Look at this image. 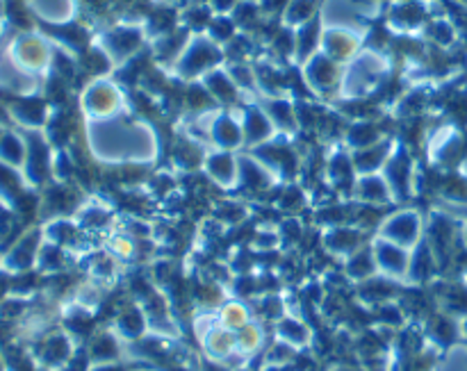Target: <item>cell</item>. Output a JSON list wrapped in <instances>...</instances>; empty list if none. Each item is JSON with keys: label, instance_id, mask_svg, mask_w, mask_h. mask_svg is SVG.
Listing matches in <instances>:
<instances>
[{"label": "cell", "instance_id": "obj_8", "mask_svg": "<svg viewBox=\"0 0 467 371\" xmlns=\"http://www.w3.org/2000/svg\"><path fill=\"white\" fill-rule=\"evenodd\" d=\"M0 139H3V130H0Z\"/></svg>", "mask_w": 467, "mask_h": 371}, {"label": "cell", "instance_id": "obj_6", "mask_svg": "<svg viewBox=\"0 0 467 371\" xmlns=\"http://www.w3.org/2000/svg\"><path fill=\"white\" fill-rule=\"evenodd\" d=\"M214 55H219V48L210 46L208 41H199V46H192L187 50V55L182 57V67L190 68V73H196V64H199V71H203L205 67H210L214 59Z\"/></svg>", "mask_w": 467, "mask_h": 371}, {"label": "cell", "instance_id": "obj_5", "mask_svg": "<svg viewBox=\"0 0 467 371\" xmlns=\"http://www.w3.org/2000/svg\"><path fill=\"white\" fill-rule=\"evenodd\" d=\"M26 153H27V144H23L21 137L12 135H3L0 139V162L9 164V167H18V164L26 162Z\"/></svg>", "mask_w": 467, "mask_h": 371}, {"label": "cell", "instance_id": "obj_1", "mask_svg": "<svg viewBox=\"0 0 467 371\" xmlns=\"http://www.w3.org/2000/svg\"><path fill=\"white\" fill-rule=\"evenodd\" d=\"M12 59L18 68H23V71H39L41 67L48 64L50 48L46 46L44 39H39V36L35 35H27L14 41Z\"/></svg>", "mask_w": 467, "mask_h": 371}, {"label": "cell", "instance_id": "obj_7", "mask_svg": "<svg viewBox=\"0 0 467 371\" xmlns=\"http://www.w3.org/2000/svg\"><path fill=\"white\" fill-rule=\"evenodd\" d=\"M0 35H3V21H0Z\"/></svg>", "mask_w": 467, "mask_h": 371}, {"label": "cell", "instance_id": "obj_3", "mask_svg": "<svg viewBox=\"0 0 467 371\" xmlns=\"http://www.w3.org/2000/svg\"><path fill=\"white\" fill-rule=\"evenodd\" d=\"M358 48V41L351 32L345 30H328L324 32V55L331 59H349Z\"/></svg>", "mask_w": 467, "mask_h": 371}, {"label": "cell", "instance_id": "obj_2", "mask_svg": "<svg viewBox=\"0 0 467 371\" xmlns=\"http://www.w3.org/2000/svg\"><path fill=\"white\" fill-rule=\"evenodd\" d=\"M87 109L96 114V117H105V114L114 112L119 108V91L108 82H96L85 96Z\"/></svg>", "mask_w": 467, "mask_h": 371}, {"label": "cell", "instance_id": "obj_4", "mask_svg": "<svg viewBox=\"0 0 467 371\" xmlns=\"http://www.w3.org/2000/svg\"><path fill=\"white\" fill-rule=\"evenodd\" d=\"M306 73H308L310 82H313L317 89L336 85L337 77H340V68H337L336 59L327 57V55H324V57L310 59V67L306 68Z\"/></svg>", "mask_w": 467, "mask_h": 371}]
</instances>
